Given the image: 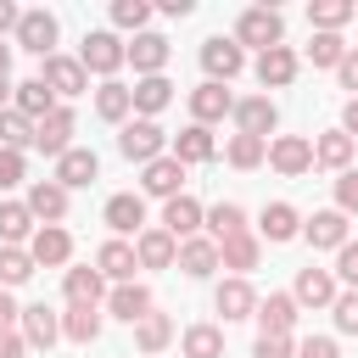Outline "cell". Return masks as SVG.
<instances>
[{
	"mask_svg": "<svg viewBox=\"0 0 358 358\" xmlns=\"http://www.w3.org/2000/svg\"><path fill=\"white\" fill-rule=\"evenodd\" d=\"M17 22H22V11H17V6H11V0H0V34H6V28H11V34H17Z\"/></svg>",
	"mask_w": 358,
	"mask_h": 358,
	"instance_id": "obj_57",
	"label": "cell"
},
{
	"mask_svg": "<svg viewBox=\"0 0 358 358\" xmlns=\"http://www.w3.org/2000/svg\"><path fill=\"white\" fill-rule=\"evenodd\" d=\"M84 78H90V73L78 67V56H56V50H50V56H45V67H39V84H45L50 95H78V90H84Z\"/></svg>",
	"mask_w": 358,
	"mask_h": 358,
	"instance_id": "obj_6",
	"label": "cell"
},
{
	"mask_svg": "<svg viewBox=\"0 0 358 358\" xmlns=\"http://www.w3.org/2000/svg\"><path fill=\"white\" fill-rule=\"evenodd\" d=\"M341 134L358 145V95H352V101H347V112H341Z\"/></svg>",
	"mask_w": 358,
	"mask_h": 358,
	"instance_id": "obj_56",
	"label": "cell"
},
{
	"mask_svg": "<svg viewBox=\"0 0 358 358\" xmlns=\"http://www.w3.org/2000/svg\"><path fill=\"white\" fill-rule=\"evenodd\" d=\"M252 358H296V347H291V336H257Z\"/></svg>",
	"mask_w": 358,
	"mask_h": 358,
	"instance_id": "obj_49",
	"label": "cell"
},
{
	"mask_svg": "<svg viewBox=\"0 0 358 358\" xmlns=\"http://www.w3.org/2000/svg\"><path fill=\"white\" fill-rule=\"evenodd\" d=\"M95 268H101V280H117V285H129L140 263H134V246H129V241H106V246L95 252Z\"/></svg>",
	"mask_w": 358,
	"mask_h": 358,
	"instance_id": "obj_20",
	"label": "cell"
},
{
	"mask_svg": "<svg viewBox=\"0 0 358 358\" xmlns=\"http://www.w3.org/2000/svg\"><path fill=\"white\" fill-rule=\"evenodd\" d=\"M201 67H207L213 84H229V78L246 67V50H241L235 39H207V45H201Z\"/></svg>",
	"mask_w": 358,
	"mask_h": 358,
	"instance_id": "obj_5",
	"label": "cell"
},
{
	"mask_svg": "<svg viewBox=\"0 0 358 358\" xmlns=\"http://www.w3.org/2000/svg\"><path fill=\"white\" fill-rule=\"evenodd\" d=\"M162 145H168V134H162L151 117H134V123L117 134V151H123L129 162H140V168H145V162H157V157H168Z\"/></svg>",
	"mask_w": 358,
	"mask_h": 358,
	"instance_id": "obj_2",
	"label": "cell"
},
{
	"mask_svg": "<svg viewBox=\"0 0 358 358\" xmlns=\"http://www.w3.org/2000/svg\"><path fill=\"white\" fill-rule=\"evenodd\" d=\"M56 336H62V313H50L45 302L22 308V341L28 347H56Z\"/></svg>",
	"mask_w": 358,
	"mask_h": 358,
	"instance_id": "obj_21",
	"label": "cell"
},
{
	"mask_svg": "<svg viewBox=\"0 0 358 358\" xmlns=\"http://www.w3.org/2000/svg\"><path fill=\"white\" fill-rule=\"evenodd\" d=\"M280 39H285V17H280L274 6H246V11H241L235 45H257V56H263V50H274Z\"/></svg>",
	"mask_w": 358,
	"mask_h": 358,
	"instance_id": "obj_1",
	"label": "cell"
},
{
	"mask_svg": "<svg viewBox=\"0 0 358 358\" xmlns=\"http://www.w3.org/2000/svg\"><path fill=\"white\" fill-rule=\"evenodd\" d=\"M218 263H224V268H235V280H241L246 268H257V241H252V235L224 241V246H218Z\"/></svg>",
	"mask_w": 358,
	"mask_h": 358,
	"instance_id": "obj_42",
	"label": "cell"
},
{
	"mask_svg": "<svg viewBox=\"0 0 358 358\" xmlns=\"http://www.w3.org/2000/svg\"><path fill=\"white\" fill-rule=\"evenodd\" d=\"M179 268H185L190 280H207V274L218 268V246H213L207 235H190V241H179Z\"/></svg>",
	"mask_w": 358,
	"mask_h": 358,
	"instance_id": "obj_24",
	"label": "cell"
},
{
	"mask_svg": "<svg viewBox=\"0 0 358 358\" xmlns=\"http://www.w3.org/2000/svg\"><path fill=\"white\" fill-rule=\"evenodd\" d=\"M257 78H263V90H285V84L296 78V50H291V45L263 50V56H257Z\"/></svg>",
	"mask_w": 358,
	"mask_h": 358,
	"instance_id": "obj_19",
	"label": "cell"
},
{
	"mask_svg": "<svg viewBox=\"0 0 358 358\" xmlns=\"http://www.w3.org/2000/svg\"><path fill=\"white\" fill-rule=\"evenodd\" d=\"M296 358H341V352H336V341H330V336H308V341L296 347Z\"/></svg>",
	"mask_w": 358,
	"mask_h": 358,
	"instance_id": "obj_52",
	"label": "cell"
},
{
	"mask_svg": "<svg viewBox=\"0 0 358 358\" xmlns=\"http://www.w3.org/2000/svg\"><path fill=\"white\" fill-rule=\"evenodd\" d=\"M352 151H358V145H352L341 129H330V134H319V140H313V162H319V168H336V173H347V168H352Z\"/></svg>",
	"mask_w": 358,
	"mask_h": 358,
	"instance_id": "obj_28",
	"label": "cell"
},
{
	"mask_svg": "<svg viewBox=\"0 0 358 358\" xmlns=\"http://www.w3.org/2000/svg\"><path fill=\"white\" fill-rule=\"evenodd\" d=\"M22 280H34L28 246H0V291H11V285H22Z\"/></svg>",
	"mask_w": 358,
	"mask_h": 358,
	"instance_id": "obj_41",
	"label": "cell"
},
{
	"mask_svg": "<svg viewBox=\"0 0 358 358\" xmlns=\"http://www.w3.org/2000/svg\"><path fill=\"white\" fill-rule=\"evenodd\" d=\"M336 280H347V285L358 291V241H347V246L336 252Z\"/></svg>",
	"mask_w": 358,
	"mask_h": 358,
	"instance_id": "obj_50",
	"label": "cell"
},
{
	"mask_svg": "<svg viewBox=\"0 0 358 358\" xmlns=\"http://www.w3.org/2000/svg\"><path fill=\"white\" fill-rule=\"evenodd\" d=\"M336 213H358V168H347L336 179Z\"/></svg>",
	"mask_w": 358,
	"mask_h": 358,
	"instance_id": "obj_48",
	"label": "cell"
},
{
	"mask_svg": "<svg viewBox=\"0 0 358 358\" xmlns=\"http://www.w3.org/2000/svg\"><path fill=\"white\" fill-rule=\"evenodd\" d=\"M257 229H263L268 241H291V235H302V218H296V207H291V201H274V207H263Z\"/></svg>",
	"mask_w": 358,
	"mask_h": 358,
	"instance_id": "obj_35",
	"label": "cell"
},
{
	"mask_svg": "<svg viewBox=\"0 0 358 358\" xmlns=\"http://www.w3.org/2000/svg\"><path fill=\"white\" fill-rule=\"evenodd\" d=\"M67 134H73V112H67V106H56V112H45V117L34 123V145H39L45 157H62V151H67Z\"/></svg>",
	"mask_w": 358,
	"mask_h": 358,
	"instance_id": "obj_16",
	"label": "cell"
},
{
	"mask_svg": "<svg viewBox=\"0 0 358 358\" xmlns=\"http://www.w3.org/2000/svg\"><path fill=\"white\" fill-rule=\"evenodd\" d=\"M95 112H101L106 123H123V117L134 112V101H129V84H112V78H106V84L95 90Z\"/></svg>",
	"mask_w": 358,
	"mask_h": 358,
	"instance_id": "obj_38",
	"label": "cell"
},
{
	"mask_svg": "<svg viewBox=\"0 0 358 358\" xmlns=\"http://www.w3.org/2000/svg\"><path fill=\"white\" fill-rule=\"evenodd\" d=\"M106 308H112V313H117V319H123V324H140V319H145V313H151V291H145V285H134V280H129V285H117V291H112V296H106Z\"/></svg>",
	"mask_w": 358,
	"mask_h": 358,
	"instance_id": "obj_29",
	"label": "cell"
},
{
	"mask_svg": "<svg viewBox=\"0 0 358 358\" xmlns=\"http://www.w3.org/2000/svg\"><path fill=\"white\" fill-rule=\"evenodd\" d=\"M162 229H168L173 241H190V235L201 229V201H196V196H173V201H162Z\"/></svg>",
	"mask_w": 358,
	"mask_h": 358,
	"instance_id": "obj_17",
	"label": "cell"
},
{
	"mask_svg": "<svg viewBox=\"0 0 358 358\" xmlns=\"http://www.w3.org/2000/svg\"><path fill=\"white\" fill-rule=\"evenodd\" d=\"M6 95H11V73H0V112H6Z\"/></svg>",
	"mask_w": 358,
	"mask_h": 358,
	"instance_id": "obj_58",
	"label": "cell"
},
{
	"mask_svg": "<svg viewBox=\"0 0 358 358\" xmlns=\"http://www.w3.org/2000/svg\"><path fill=\"white\" fill-rule=\"evenodd\" d=\"M185 358H224V330L218 324H190L185 330Z\"/></svg>",
	"mask_w": 358,
	"mask_h": 358,
	"instance_id": "obj_40",
	"label": "cell"
},
{
	"mask_svg": "<svg viewBox=\"0 0 358 358\" xmlns=\"http://www.w3.org/2000/svg\"><path fill=\"white\" fill-rule=\"evenodd\" d=\"M22 347H28V341H22L17 330H0V358H22Z\"/></svg>",
	"mask_w": 358,
	"mask_h": 358,
	"instance_id": "obj_54",
	"label": "cell"
},
{
	"mask_svg": "<svg viewBox=\"0 0 358 358\" xmlns=\"http://www.w3.org/2000/svg\"><path fill=\"white\" fill-rule=\"evenodd\" d=\"M17 319H22V308L11 302V291H0V330H11Z\"/></svg>",
	"mask_w": 358,
	"mask_h": 358,
	"instance_id": "obj_55",
	"label": "cell"
},
{
	"mask_svg": "<svg viewBox=\"0 0 358 358\" xmlns=\"http://www.w3.org/2000/svg\"><path fill=\"white\" fill-rule=\"evenodd\" d=\"M336 73H341V90H358V50H347Z\"/></svg>",
	"mask_w": 358,
	"mask_h": 358,
	"instance_id": "obj_53",
	"label": "cell"
},
{
	"mask_svg": "<svg viewBox=\"0 0 358 358\" xmlns=\"http://www.w3.org/2000/svg\"><path fill=\"white\" fill-rule=\"evenodd\" d=\"M17 45L34 50V56H50V45H56V17H50V11H22V22H17Z\"/></svg>",
	"mask_w": 358,
	"mask_h": 358,
	"instance_id": "obj_15",
	"label": "cell"
},
{
	"mask_svg": "<svg viewBox=\"0 0 358 358\" xmlns=\"http://www.w3.org/2000/svg\"><path fill=\"white\" fill-rule=\"evenodd\" d=\"M173 257H179V241L168 229H140L134 235V263L140 268H168Z\"/></svg>",
	"mask_w": 358,
	"mask_h": 358,
	"instance_id": "obj_14",
	"label": "cell"
},
{
	"mask_svg": "<svg viewBox=\"0 0 358 358\" xmlns=\"http://www.w3.org/2000/svg\"><path fill=\"white\" fill-rule=\"evenodd\" d=\"M268 162H274V173L296 179V173L313 168V140H302V134H280V140H268Z\"/></svg>",
	"mask_w": 358,
	"mask_h": 358,
	"instance_id": "obj_4",
	"label": "cell"
},
{
	"mask_svg": "<svg viewBox=\"0 0 358 358\" xmlns=\"http://www.w3.org/2000/svg\"><path fill=\"white\" fill-rule=\"evenodd\" d=\"M224 157H229V162H235V168H257V162H263V157H268V140H252V134H235V140H229V151H224Z\"/></svg>",
	"mask_w": 358,
	"mask_h": 358,
	"instance_id": "obj_45",
	"label": "cell"
},
{
	"mask_svg": "<svg viewBox=\"0 0 358 358\" xmlns=\"http://www.w3.org/2000/svg\"><path fill=\"white\" fill-rule=\"evenodd\" d=\"M95 173H101V157H95V151H84V145H67V151L56 157V185H62V190L95 185Z\"/></svg>",
	"mask_w": 358,
	"mask_h": 358,
	"instance_id": "obj_7",
	"label": "cell"
},
{
	"mask_svg": "<svg viewBox=\"0 0 358 358\" xmlns=\"http://www.w3.org/2000/svg\"><path fill=\"white\" fill-rule=\"evenodd\" d=\"M224 112H235V95H229L224 84H213V78H207V84H196V90H190V117H196L201 129H207V123H218Z\"/></svg>",
	"mask_w": 358,
	"mask_h": 358,
	"instance_id": "obj_12",
	"label": "cell"
},
{
	"mask_svg": "<svg viewBox=\"0 0 358 358\" xmlns=\"http://www.w3.org/2000/svg\"><path fill=\"white\" fill-rule=\"evenodd\" d=\"M106 224H112L117 235H140V224H145V201L129 196V190L112 196V201H106Z\"/></svg>",
	"mask_w": 358,
	"mask_h": 358,
	"instance_id": "obj_32",
	"label": "cell"
},
{
	"mask_svg": "<svg viewBox=\"0 0 358 358\" xmlns=\"http://www.w3.org/2000/svg\"><path fill=\"white\" fill-rule=\"evenodd\" d=\"M302 235H308V246H319V252H341V246H347V213L324 207V213H313V218L302 224Z\"/></svg>",
	"mask_w": 358,
	"mask_h": 358,
	"instance_id": "obj_11",
	"label": "cell"
},
{
	"mask_svg": "<svg viewBox=\"0 0 358 358\" xmlns=\"http://www.w3.org/2000/svg\"><path fill=\"white\" fill-rule=\"evenodd\" d=\"M62 291H67V308H95L101 302V268H67Z\"/></svg>",
	"mask_w": 358,
	"mask_h": 358,
	"instance_id": "obj_33",
	"label": "cell"
},
{
	"mask_svg": "<svg viewBox=\"0 0 358 358\" xmlns=\"http://www.w3.org/2000/svg\"><path fill=\"white\" fill-rule=\"evenodd\" d=\"M352 11H358L352 0H313V6H308V22H313V34H336Z\"/></svg>",
	"mask_w": 358,
	"mask_h": 358,
	"instance_id": "obj_37",
	"label": "cell"
},
{
	"mask_svg": "<svg viewBox=\"0 0 358 358\" xmlns=\"http://www.w3.org/2000/svg\"><path fill=\"white\" fill-rule=\"evenodd\" d=\"M22 145H34V123L17 106H6L0 112V151H22Z\"/></svg>",
	"mask_w": 358,
	"mask_h": 358,
	"instance_id": "obj_43",
	"label": "cell"
},
{
	"mask_svg": "<svg viewBox=\"0 0 358 358\" xmlns=\"http://www.w3.org/2000/svg\"><path fill=\"white\" fill-rule=\"evenodd\" d=\"M201 224H207V241H213V246H224V241L246 235V213H241L235 201H218L213 213H201Z\"/></svg>",
	"mask_w": 358,
	"mask_h": 358,
	"instance_id": "obj_23",
	"label": "cell"
},
{
	"mask_svg": "<svg viewBox=\"0 0 358 358\" xmlns=\"http://www.w3.org/2000/svg\"><path fill=\"white\" fill-rule=\"evenodd\" d=\"M330 313H336V330L341 336H358V291H336Z\"/></svg>",
	"mask_w": 358,
	"mask_h": 358,
	"instance_id": "obj_47",
	"label": "cell"
},
{
	"mask_svg": "<svg viewBox=\"0 0 358 358\" xmlns=\"http://www.w3.org/2000/svg\"><path fill=\"white\" fill-rule=\"evenodd\" d=\"M0 73H11V45H0Z\"/></svg>",
	"mask_w": 358,
	"mask_h": 358,
	"instance_id": "obj_59",
	"label": "cell"
},
{
	"mask_svg": "<svg viewBox=\"0 0 358 358\" xmlns=\"http://www.w3.org/2000/svg\"><path fill=\"white\" fill-rule=\"evenodd\" d=\"M78 67L84 73H117L123 67V39L117 34H106V28H95V34H84V50H78Z\"/></svg>",
	"mask_w": 358,
	"mask_h": 358,
	"instance_id": "obj_3",
	"label": "cell"
},
{
	"mask_svg": "<svg viewBox=\"0 0 358 358\" xmlns=\"http://www.w3.org/2000/svg\"><path fill=\"white\" fill-rule=\"evenodd\" d=\"M28 213L45 218V224H56V218L67 213V190H62L56 179H34V185H28Z\"/></svg>",
	"mask_w": 358,
	"mask_h": 358,
	"instance_id": "obj_22",
	"label": "cell"
},
{
	"mask_svg": "<svg viewBox=\"0 0 358 358\" xmlns=\"http://www.w3.org/2000/svg\"><path fill=\"white\" fill-rule=\"evenodd\" d=\"M213 129H201V123H190V129H179V140H173V162H213Z\"/></svg>",
	"mask_w": 358,
	"mask_h": 358,
	"instance_id": "obj_27",
	"label": "cell"
},
{
	"mask_svg": "<svg viewBox=\"0 0 358 358\" xmlns=\"http://www.w3.org/2000/svg\"><path fill=\"white\" fill-rule=\"evenodd\" d=\"M129 101H134V112H140V117H157V112L173 101V84H168L162 73H157V78H140V84L129 90Z\"/></svg>",
	"mask_w": 358,
	"mask_h": 358,
	"instance_id": "obj_31",
	"label": "cell"
},
{
	"mask_svg": "<svg viewBox=\"0 0 358 358\" xmlns=\"http://www.w3.org/2000/svg\"><path fill=\"white\" fill-rule=\"evenodd\" d=\"M341 56H347V39L341 34H313L308 39V62L313 67H341Z\"/></svg>",
	"mask_w": 358,
	"mask_h": 358,
	"instance_id": "obj_44",
	"label": "cell"
},
{
	"mask_svg": "<svg viewBox=\"0 0 358 358\" xmlns=\"http://www.w3.org/2000/svg\"><path fill=\"white\" fill-rule=\"evenodd\" d=\"M28 257H34V268L45 263V268H56V263H67L73 257V235L62 229V224H39L34 229V241H28Z\"/></svg>",
	"mask_w": 358,
	"mask_h": 358,
	"instance_id": "obj_8",
	"label": "cell"
},
{
	"mask_svg": "<svg viewBox=\"0 0 358 358\" xmlns=\"http://www.w3.org/2000/svg\"><path fill=\"white\" fill-rule=\"evenodd\" d=\"M17 112H22L28 123H39L45 112H56V95H50L39 78H22V84H17Z\"/></svg>",
	"mask_w": 358,
	"mask_h": 358,
	"instance_id": "obj_36",
	"label": "cell"
},
{
	"mask_svg": "<svg viewBox=\"0 0 358 358\" xmlns=\"http://www.w3.org/2000/svg\"><path fill=\"white\" fill-rule=\"evenodd\" d=\"M168 341H173V319L151 308V313H145V319L134 324V347H140V358H157V352H162Z\"/></svg>",
	"mask_w": 358,
	"mask_h": 358,
	"instance_id": "obj_26",
	"label": "cell"
},
{
	"mask_svg": "<svg viewBox=\"0 0 358 358\" xmlns=\"http://www.w3.org/2000/svg\"><path fill=\"white\" fill-rule=\"evenodd\" d=\"M22 185V151H0V190Z\"/></svg>",
	"mask_w": 358,
	"mask_h": 358,
	"instance_id": "obj_51",
	"label": "cell"
},
{
	"mask_svg": "<svg viewBox=\"0 0 358 358\" xmlns=\"http://www.w3.org/2000/svg\"><path fill=\"white\" fill-rule=\"evenodd\" d=\"M22 241H34L28 201H0V246H22Z\"/></svg>",
	"mask_w": 358,
	"mask_h": 358,
	"instance_id": "obj_30",
	"label": "cell"
},
{
	"mask_svg": "<svg viewBox=\"0 0 358 358\" xmlns=\"http://www.w3.org/2000/svg\"><path fill=\"white\" fill-rule=\"evenodd\" d=\"M145 196H162V201H173V196H185V162H173V157H157V162H145Z\"/></svg>",
	"mask_w": 358,
	"mask_h": 358,
	"instance_id": "obj_13",
	"label": "cell"
},
{
	"mask_svg": "<svg viewBox=\"0 0 358 358\" xmlns=\"http://www.w3.org/2000/svg\"><path fill=\"white\" fill-rule=\"evenodd\" d=\"M123 62H134L140 78H157L168 67V39L162 34H134V45H123Z\"/></svg>",
	"mask_w": 358,
	"mask_h": 358,
	"instance_id": "obj_9",
	"label": "cell"
},
{
	"mask_svg": "<svg viewBox=\"0 0 358 358\" xmlns=\"http://www.w3.org/2000/svg\"><path fill=\"white\" fill-rule=\"evenodd\" d=\"M62 336L78 341V347H90V341L101 336V313H95V308H67V313H62Z\"/></svg>",
	"mask_w": 358,
	"mask_h": 358,
	"instance_id": "obj_39",
	"label": "cell"
},
{
	"mask_svg": "<svg viewBox=\"0 0 358 358\" xmlns=\"http://www.w3.org/2000/svg\"><path fill=\"white\" fill-rule=\"evenodd\" d=\"M112 22H117V28H134V34H140V28L151 22V6H145V0H112Z\"/></svg>",
	"mask_w": 358,
	"mask_h": 358,
	"instance_id": "obj_46",
	"label": "cell"
},
{
	"mask_svg": "<svg viewBox=\"0 0 358 358\" xmlns=\"http://www.w3.org/2000/svg\"><path fill=\"white\" fill-rule=\"evenodd\" d=\"M252 319H257V330H263V336H285V330L296 324V302H291L285 291H274L268 302H257V313H252Z\"/></svg>",
	"mask_w": 358,
	"mask_h": 358,
	"instance_id": "obj_25",
	"label": "cell"
},
{
	"mask_svg": "<svg viewBox=\"0 0 358 358\" xmlns=\"http://www.w3.org/2000/svg\"><path fill=\"white\" fill-rule=\"evenodd\" d=\"M291 302H302V308H330V302H336V274H330V268H302Z\"/></svg>",
	"mask_w": 358,
	"mask_h": 358,
	"instance_id": "obj_18",
	"label": "cell"
},
{
	"mask_svg": "<svg viewBox=\"0 0 358 358\" xmlns=\"http://www.w3.org/2000/svg\"><path fill=\"white\" fill-rule=\"evenodd\" d=\"M213 302H218V313H224V319H252V313H257V296H252V285H246V280H224Z\"/></svg>",
	"mask_w": 358,
	"mask_h": 358,
	"instance_id": "obj_34",
	"label": "cell"
},
{
	"mask_svg": "<svg viewBox=\"0 0 358 358\" xmlns=\"http://www.w3.org/2000/svg\"><path fill=\"white\" fill-rule=\"evenodd\" d=\"M274 123H280V112H274V101H268V95L235 101V129H241V134H252V140H268V134H274Z\"/></svg>",
	"mask_w": 358,
	"mask_h": 358,
	"instance_id": "obj_10",
	"label": "cell"
}]
</instances>
